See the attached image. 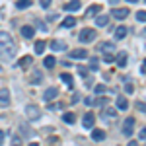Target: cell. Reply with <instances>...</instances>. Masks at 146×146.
Returning a JSON list of instances; mask_svg holds the SVG:
<instances>
[{
	"instance_id": "1",
	"label": "cell",
	"mask_w": 146,
	"mask_h": 146,
	"mask_svg": "<svg viewBox=\"0 0 146 146\" xmlns=\"http://www.w3.org/2000/svg\"><path fill=\"white\" fill-rule=\"evenodd\" d=\"M14 55H16V45H14V41H12L10 33L0 31V60L8 62V60L14 58Z\"/></svg>"
},
{
	"instance_id": "2",
	"label": "cell",
	"mask_w": 146,
	"mask_h": 146,
	"mask_svg": "<svg viewBox=\"0 0 146 146\" xmlns=\"http://www.w3.org/2000/svg\"><path fill=\"white\" fill-rule=\"evenodd\" d=\"M96 29H92V27H84L82 31H80V35H78V39L82 41V43H92L94 39H96Z\"/></svg>"
},
{
	"instance_id": "3",
	"label": "cell",
	"mask_w": 146,
	"mask_h": 146,
	"mask_svg": "<svg viewBox=\"0 0 146 146\" xmlns=\"http://www.w3.org/2000/svg\"><path fill=\"white\" fill-rule=\"evenodd\" d=\"M25 113H27V119H29V121H37V119L41 117V109H39L37 105H33V103H29V105L25 107Z\"/></svg>"
},
{
	"instance_id": "4",
	"label": "cell",
	"mask_w": 146,
	"mask_h": 146,
	"mask_svg": "<svg viewBox=\"0 0 146 146\" xmlns=\"http://www.w3.org/2000/svg\"><path fill=\"white\" fill-rule=\"evenodd\" d=\"M133 127H135V117H127L123 125V135L125 136H131L133 135Z\"/></svg>"
},
{
	"instance_id": "5",
	"label": "cell",
	"mask_w": 146,
	"mask_h": 146,
	"mask_svg": "<svg viewBox=\"0 0 146 146\" xmlns=\"http://www.w3.org/2000/svg\"><path fill=\"white\" fill-rule=\"evenodd\" d=\"M41 80H43L41 70H39V68H33V70H31V74H29V84L37 86V84H41Z\"/></svg>"
},
{
	"instance_id": "6",
	"label": "cell",
	"mask_w": 146,
	"mask_h": 146,
	"mask_svg": "<svg viewBox=\"0 0 146 146\" xmlns=\"http://www.w3.org/2000/svg\"><path fill=\"white\" fill-rule=\"evenodd\" d=\"M10 105V90L0 88V107H8Z\"/></svg>"
},
{
	"instance_id": "7",
	"label": "cell",
	"mask_w": 146,
	"mask_h": 146,
	"mask_svg": "<svg viewBox=\"0 0 146 146\" xmlns=\"http://www.w3.org/2000/svg\"><path fill=\"white\" fill-rule=\"evenodd\" d=\"M56 94H58V90H56L55 86H51V88H47V90H45V94H43V100H45V101L55 100V98H56Z\"/></svg>"
},
{
	"instance_id": "8",
	"label": "cell",
	"mask_w": 146,
	"mask_h": 146,
	"mask_svg": "<svg viewBox=\"0 0 146 146\" xmlns=\"http://www.w3.org/2000/svg\"><path fill=\"white\" fill-rule=\"evenodd\" d=\"M94 123H96L94 113H86V115H84V119H82V125H84L86 129H92V127H94Z\"/></svg>"
},
{
	"instance_id": "9",
	"label": "cell",
	"mask_w": 146,
	"mask_h": 146,
	"mask_svg": "<svg viewBox=\"0 0 146 146\" xmlns=\"http://www.w3.org/2000/svg\"><path fill=\"white\" fill-rule=\"evenodd\" d=\"M111 14H113V18H117V20H125L129 16V8H115Z\"/></svg>"
},
{
	"instance_id": "10",
	"label": "cell",
	"mask_w": 146,
	"mask_h": 146,
	"mask_svg": "<svg viewBox=\"0 0 146 146\" xmlns=\"http://www.w3.org/2000/svg\"><path fill=\"white\" fill-rule=\"evenodd\" d=\"M80 6H82V4H80V0H70V2H68V4H64L62 8H64L66 12H78Z\"/></svg>"
},
{
	"instance_id": "11",
	"label": "cell",
	"mask_w": 146,
	"mask_h": 146,
	"mask_svg": "<svg viewBox=\"0 0 146 146\" xmlns=\"http://www.w3.org/2000/svg\"><path fill=\"white\" fill-rule=\"evenodd\" d=\"M92 138H94L96 142H101V140L105 138V131H101V129H94V131H92Z\"/></svg>"
},
{
	"instance_id": "12",
	"label": "cell",
	"mask_w": 146,
	"mask_h": 146,
	"mask_svg": "<svg viewBox=\"0 0 146 146\" xmlns=\"http://www.w3.org/2000/svg\"><path fill=\"white\" fill-rule=\"evenodd\" d=\"M98 49L103 51V55H107V53H111V55H113V53H115V45H113V43H101Z\"/></svg>"
},
{
	"instance_id": "13",
	"label": "cell",
	"mask_w": 146,
	"mask_h": 146,
	"mask_svg": "<svg viewBox=\"0 0 146 146\" xmlns=\"http://www.w3.org/2000/svg\"><path fill=\"white\" fill-rule=\"evenodd\" d=\"M33 35H35V29L31 27V25H23L22 27V37L29 39V37H33Z\"/></svg>"
},
{
	"instance_id": "14",
	"label": "cell",
	"mask_w": 146,
	"mask_h": 146,
	"mask_svg": "<svg viewBox=\"0 0 146 146\" xmlns=\"http://www.w3.org/2000/svg\"><path fill=\"white\" fill-rule=\"evenodd\" d=\"M117 109H123V111L129 109V101H127V98H123V96L117 98Z\"/></svg>"
},
{
	"instance_id": "15",
	"label": "cell",
	"mask_w": 146,
	"mask_h": 146,
	"mask_svg": "<svg viewBox=\"0 0 146 146\" xmlns=\"http://www.w3.org/2000/svg\"><path fill=\"white\" fill-rule=\"evenodd\" d=\"M125 35H127V27H125V25H119V27L115 29V39L121 41V39H125Z\"/></svg>"
},
{
	"instance_id": "16",
	"label": "cell",
	"mask_w": 146,
	"mask_h": 146,
	"mask_svg": "<svg viewBox=\"0 0 146 146\" xmlns=\"http://www.w3.org/2000/svg\"><path fill=\"white\" fill-rule=\"evenodd\" d=\"M72 58H86L88 56V51H84V49H76V51H72L70 53Z\"/></svg>"
},
{
	"instance_id": "17",
	"label": "cell",
	"mask_w": 146,
	"mask_h": 146,
	"mask_svg": "<svg viewBox=\"0 0 146 146\" xmlns=\"http://www.w3.org/2000/svg\"><path fill=\"white\" fill-rule=\"evenodd\" d=\"M51 49H53V51H64V49H66V43H64V41H53V43H51Z\"/></svg>"
},
{
	"instance_id": "18",
	"label": "cell",
	"mask_w": 146,
	"mask_h": 146,
	"mask_svg": "<svg viewBox=\"0 0 146 146\" xmlns=\"http://www.w3.org/2000/svg\"><path fill=\"white\" fill-rule=\"evenodd\" d=\"M31 62H33V58H31V56H23V58H20V62H18V66H20V68L31 66Z\"/></svg>"
},
{
	"instance_id": "19",
	"label": "cell",
	"mask_w": 146,
	"mask_h": 146,
	"mask_svg": "<svg viewBox=\"0 0 146 146\" xmlns=\"http://www.w3.org/2000/svg\"><path fill=\"white\" fill-rule=\"evenodd\" d=\"M31 6V0H18L16 2V8L18 10H25V8H29Z\"/></svg>"
},
{
	"instance_id": "20",
	"label": "cell",
	"mask_w": 146,
	"mask_h": 146,
	"mask_svg": "<svg viewBox=\"0 0 146 146\" xmlns=\"http://www.w3.org/2000/svg\"><path fill=\"white\" fill-rule=\"evenodd\" d=\"M107 23H109V18L107 16H98V20H96V25L98 27H105Z\"/></svg>"
},
{
	"instance_id": "21",
	"label": "cell",
	"mask_w": 146,
	"mask_h": 146,
	"mask_svg": "<svg viewBox=\"0 0 146 146\" xmlns=\"http://www.w3.org/2000/svg\"><path fill=\"white\" fill-rule=\"evenodd\" d=\"M55 64H56L55 56H45V60H43V66H45V68H53Z\"/></svg>"
},
{
	"instance_id": "22",
	"label": "cell",
	"mask_w": 146,
	"mask_h": 146,
	"mask_svg": "<svg viewBox=\"0 0 146 146\" xmlns=\"http://www.w3.org/2000/svg\"><path fill=\"white\" fill-rule=\"evenodd\" d=\"M72 25H76V20L72 18V16H68L62 20V27H72Z\"/></svg>"
},
{
	"instance_id": "23",
	"label": "cell",
	"mask_w": 146,
	"mask_h": 146,
	"mask_svg": "<svg viewBox=\"0 0 146 146\" xmlns=\"http://www.w3.org/2000/svg\"><path fill=\"white\" fill-rule=\"evenodd\" d=\"M35 53L37 55H43L45 53V41H37L35 43Z\"/></svg>"
},
{
	"instance_id": "24",
	"label": "cell",
	"mask_w": 146,
	"mask_h": 146,
	"mask_svg": "<svg viewBox=\"0 0 146 146\" xmlns=\"http://www.w3.org/2000/svg\"><path fill=\"white\" fill-rule=\"evenodd\" d=\"M100 10H101V6H100V4H94V6H90V8H88L86 16H96V14H98Z\"/></svg>"
},
{
	"instance_id": "25",
	"label": "cell",
	"mask_w": 146,
	"mask_h": 146,
	"mask_svg": "<svg viewBox=\"0 0 146 146\" xmlns=\"http://www.w3.org/2000/svg\"><path fill=\"white\" fill-rule=\"evenodd\" d=\"M117 64L121 68H125V64H127V53H119V56H117Z\"/></svg>"
},
{
	"instance_id": "26",
	"label": "cell",
	"mask_w": 146,
	"mask_h": 146,
	"mask_svg": "<svg viewBox=\"0 0 146 146\" xmlns=\"http://www.w3.org/2000/svg\"><path fill=\"white\" fill-rule=\"evenodd\" d=\"M62 119H64V123L72 125L74 121H76V115H74V113H64V115H62Z\"/></svg>"
},
{
	"instance_id": "27",
	"label": "cell",
	"mask_w": 146,
	"mask_h": 146,
	"mask_svg": "<svg viewBox=\"0 0 146 146\" xmlns=\"http://www.w3.org/2000/svg\"><path fill=\"white\" fill-rule=\"evenodd\" d=\"M60 80H62V82H66L68 88H72V76H70V74H66V72H64V74H60Z\"/></svg>"
},
{
	"instance_id": "28",
	"label": "cell",
	"mask_w": 146,
	"mask_h": 146,
	"mask_svg": "<svg viewBox=\"0 0 146 146\" xmlns=\"http://www.w3.org/2000/svg\"><path fill=\"white\" fill-rule=\"evenodd\" d=\"M98 66H100V60H98V58H90V70L92 72H96Z\"/></svg>"
},
{
	"instance_id": "29",
	"label": "cell",
	"mask_w": 146,
	"mask_h": 146,
	"mask_svg": "<svg viewBox=\"0 0 146 146\" xmlns=\"http://www.w3.org/2000/svg\"><path fill=\"white\" fill-rule=\"evenodd\" d=\"M136 20H138V22H144V20H146V12L144 10L136 12Z\"/></svg>"
},
{
	"instance_id": "30",
	"label": "cell",
	"mask_w": 146,
	"mask_h": 146,
	"mask_svg": "<svg viewBox=\"0 0 146 146\" xmlns=\"http://www.w3.org/2000/svg\"><path fill=\"white\" fill-rule=\"evenodd\" d=\"M103 60H105V62H113V60H115V55L107 53V55H103Z\"/></svg>"
},
{
	"instance_id": "31",
	"label": "cell",
	"mask_w": 146,
	"mask_h": 146,
	"mask_svg": "<svg viewBox=\"0 0 146 146\" xmlns=\"http://www.w3.org/2000/svg\"><path fill=\"white\" fill-rule=\"evenodd\" d=\"M136 109H138L140 113H144V111H146V105H144V101H138V103H136Z\"/></svg>"
},
{
	"instance_id": "32",
	"label": "cell",
	"mask_w": 146,
	"mask_h": 146,
	"mask_svg": "<svg viewBox=\"0 0 146 146\" xmlns=\"http://www.w3.org/2000/svg\"><path fill=\"white\" fill-rule=\"evenodd\" d=\"M12 146H22V138L20 136H14L12 138Z\"/></svg>"
},
{
	"instance_id": "33",
	"label": "cell",
	"mask_w": 146,
	"mask_h": 146,
	"mask_svg": "<svg viewBox=\"0 0 146 146\" xmlns=\"http://www.w3.org/2000/svg\"><path fill=\"white\" fill-rule=\"evenodd\" d=\"M115 109H111V107H107V109H105V117H115Z\"/></svg>"
},
{
	"instance_id": "34",
	"label": "cell",
	"mask_w": 146,
	"mask_h": 146,
	"mask_svg": "<svg viewBox=\"0 0 146 146\" xmlns=\"http://www.w3.org/2000/svg\"><path fill=\"white\" fill-rule=\"evenodd\" d=\"M103 92H105V86L103 84H98L96 86V94H103Z\"/></svg>"
},
{
	"instance_id": "35",
	"label": "cell",
	"mask_w": 146,
	"mask_h": 146,
	"mask_svg": "<svg viewBox=\"0 0 146 146\" xmlns=\"http://www.w3.org/2000/svg\"><path fill=\"white\" fill-rule=\"evenodd\" d=\"M105 101H107V98H98V100H94V103H98V105H105Z\"/></svg>"
},
{
	"instance_id": "36",
	"label": "cell",
	"mask_w": 146,
	"mask_h": 146,
	"mask_svg": "<svg viewBox=\"0 0 146 146\" xmlns=\"http://www.w3.org/2000/svg\"><path fill=\"white\" fill-rule=\"evenodd\" d=\"M125 90H127V94H133V92H135V86H133V84H127Z\"/></svg>"
},
{
	"instance_id": "37",
	"label": "cell",
	"mask_w": 146,
	"mask_h": 146,
	"mask_svg": "<svg viewBox=\"0 0 146 146\" xmlns=\"http://www.w3.org/2000/svg\"><path fill=\"white\" fill-rule=\"evenodd\" d=\"M84 103H86L88 107H92V105H94V100H92V98H86V100H84Z\"/></svg>"
},
{
	"instance_id": "38",
	"label": "cell",
	"mask_w": 146,
	"mask_h": 146,
	"mask_svg": "<svg viewBox=\"0 0 146 146\" xmlns=\"http://www.w3.org/2000/svg\"><path fill=\"white\" fill-rule=\"evenodd\" d=\"M39 2H41V6H43V8H47V6H51V0H39Z\"/></svg>"
},
{
	"instance_id": "39",
	"label": "cell",
	"mask_w": 146,
	"mask_h": 146,
	"mask_svg": "<svg viewBox=\"0 0 146 146\" xmlns=\"http://www.w3.org/2000/svg\"><path fill=\"white\" fill-rule=\"evenodd\" d=\"M80 101V94H74V96H72V103H78Z\"/></svg>"
},
{
	"instance_id": "40",
	"label": "cell",
	"mask_w": 146,
	"mask_h": 146,
	"mask_svg": "<svg viewBox=\"0 0 146 146\" xmlns=\"http://www.w3.org/2000/svg\"><path fill=\"white\" fill-rule=\"evenodd\" d=\"M138 138H140V140H144V138H146V131H144V129L138 133Z\"/></svg>"
},
{
	"instance_id": "41",
	"label": "cell",
	"mask_w": 146,
	"mask_h": 146,
	"mask_svg": "<svg viewBox=\"0 0 146 146\" xmlns=\"http://www.w3.org/2000/svg\"><path fill=\"white\" fill-rule=\"evenodd\" d=\"M78 68H80V74H82V76H86V74H88V70H86L84 66H78Z\"/></svg>"
},
{
	"instance_id": "42",
	"label": "cell",
	"mask_w": 146,
	"mask_h": 146,
	"mask_svg": "<svg viewBox=\"0 0 146 146\" xmlns=\"http://www.w3.org/2000/svg\"><path fill=\"white\" fill-rule=\"evenodd\" d=\"M2 142H4V131H0V146H2Z\"/></svg>"
},
{
	"instance_id": "43",
	"label": "cell",
	"mask_w": 146,
	"mask_h": 146,
	"mask_svg": "<svg viewBox=\"0 0 146 146\" xmlns=\"http://www.w3.org/2000/svg\"><path fill=\"white\" fill-rule=\"evenodd\" d=\"M127 146H138V142H135V140H131V142H129Z\"/></svg>"
},
{
	"instance_id": "44",
	"label": "cell",
	"mask_w": 146,
	"mask_h": 146,
	"mask_svg": "<svg viewBox=\"0 0 146 146\" xmlns=\"http://www.w3.org/2000/svg\"><path fill=\"white\" fill-rule=\"evenodd\" d=\"M109 2H111V4H117V2H119V0H109Z\"/></svg>"
},
{
	"instance_id": "45",
	"label": "cell",
	"mask_w": 146,
	"mask_h": 146,
	"mask_svg": "<svg viewBox=\"0 0 146 146\" xmlns=\"http://www.w3.org/2000/svg\"><path fill=\"white\" fill-rule=\"evenodd\" d=\"M29 146H39V144H37V142H31V144H29Z\"/></svg>"
},
{
	"instance_id": "46",
	"label": "cell",
	"mask_w": 146,
	"mask_h": 146,
	"mask_svg": "<svg viewBox=\"0 0 146 146\" xmlns=\"http://www.w3.org/2000/svg\"><path fill=\"white\" fill-rule=\"evenodd\" d=\"M127 2H138V0H127Z\"/></svg>"
}]
</instances>
